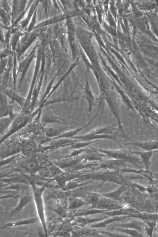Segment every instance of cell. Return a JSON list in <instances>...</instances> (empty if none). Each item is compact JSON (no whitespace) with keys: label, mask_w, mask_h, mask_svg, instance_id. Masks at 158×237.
<instances>
[{"label":"cell","mask_w":158,"mask_h":237,"mask_svg":"<svg viewBox=\"0 0 158 237\" xmlns=\"http://www.w3.org/2000/svg\"><path fill=\"white\" fill-rule=\"evenodd\" d=\"M34 200L33 195H32L29 194H26L22 196L20 198L17 206L11 210L10 212L9 216L11 217L15 215H18L19 218L20 217V212L22 210L26 205Z\"/></svg>","instance_id":"cell-14"},{"label":"cell","mask_w":158,"mask_h":237,"mask_svg":"<svg viewBox=\"0 0 158 237\" xmlns=\"http://www.w3.org/2000/svg\"><path fill=\"white\" fill-rule=\"evenodd\" d=\"M14 135L15 136L1 144L2 146L1 147L0 151V160L21 153V137L16 134Z\"/></svg>","instance_id":"cell-4"},{"label":"cell","mask_w":158,"mask_h":237,"mask_svg":"<svg viewBox=\"0 0 158 237\" xmlns=\"http://www.w3.org/2000/svg\"><path fill=\"white\" fill-rule=\"evenodd\" d=\"M40 220L39 217L26 219L17 221L9 222L5 224L2 227L3 230L7 228L22 225L32 224L36 223Z\"/></svg>","instance_id":"cell-21"},{"label":"cell","mask_w":158,"mask_h":237,"mask_svg":"<svg viewBox=\"0 0 158 237\" xmlns=\"http://www.w3.org/2000/svg\"><path fill=\"white\" fill-rule=\"evenodd\" d=\"M118 138V136L117 135L104 134L92 135L87 133L82 135L77 136L73 138L85 141L99 140L100 139H103L111 140L115 141L119 147H121V145L119 142Z\"/></svg>","instance_id":"cell-10"},{"label":"cell","mask_w":158,"mask_h":237,"mask_svg":"<svg viewBox=\"0 0 158 237\" xmlns=\"http://www.w3.org/2000/svg\"><path fill=\"white\" fill-rule=\"evenodd\" d=\"M31 114L21 110L18 114L6 133L0 138V144L27 125L31 119L33 118Z\"/></svg>","instance_id":"cell-3"},{"label":"cell","mask_w":158,"mask_h":237,"mask_svg":"<svg viewBox=\"0 0 158 237\" xmlns=\"http://www.w3.org/2000/svg\"><path fill=\"white\" fill-rule=\"evenodd\" d=\"M98 113L99 112H98V113L90 121L84 126L81 127V128H77L76 129L63 132L58 136L51 139V141L61 138H73L77 136L79 133L89 126L91 124L93 121L98 116Z\"/></svg>","instance_id":"cell-17"},{"label":"cell","mask_w":158,"mask_h":237,"mask_svg":"<svg viewBox=\"0 0 158 237\" xmlns=\"http://www.w3.org/2000/svg\"><path fill=\"white\" fill-rule=\"evenodd\" d=\"M39 146L31 134L28 137L21 138V153L23 156L37 153Z\"/></svg>","instance_id":"cell-8"},{"label":"cell","mask_w":158,"mask_h":237,"mask_svg":"<svg viewBox=\"0 0 158 237\" xmlns=\"http://www.w3.org/2000/svg\"><path fill=\"white\" fill-rule=\"evenodd\" d=\"M27 178L30 185L33 184L39 187H44L50 189L59 188L57 185H54L52 182L55 180L53 178H44L38 174L24 173Z\"/></svg>","instance_id":"cell-7"},{"label":"cell","mask_w":158,"mask_h":237,"mask_svg":"<svg viewBox=\"0 0 158 237\" xmlns=\"http://www.w3.org/2000/svg\"><path fill=\"white\" fill-rule=\"evenodd\" d=\"M18 113H15L11 115L0 118V138L3 136L9 129Z\"/></svg>","instance_id":"cell-19"},{"label":"cell","mask_w":158,"mask_h":237,"mask_svg":"<svg viewBox=\"0 0 158 237\" xmlns=\"http://www.w3.org/2000/svg\"><path fill=\"white\" fill-rule=\"evenodd\" d=\"M91 181L82 183H79L76 181H70L67 182L64 187L61 190H72L80 186L83 185L87 184L88 182H90Z\"/></svg>","instance_id":"cell-31"},{"label":"cell","mask_w":158,"mask_h":237,"mask_svg":"<svg viewBox=\"0 0 158 237\" xmlns=\"http://www.w3.org/2000/svg\"><path fill=\"white\" fill-rule=\"evenodd\" d=\"M30 184L23 183L5 185L1 183V190H12L20 192L27 187Z\"/></svg>","instance_id":"cell-26"},{"label":"cell","mask_w":158,"mask_h":237,"mask_svg":"<svg viewBox=\"0 0 158 237\" xmlns=\"http://www.w3.org/2000/svg\"><path fill=\"white\" fill-rule=\"evenodd\" d=\"M117 230L132 236H141V234L136 230L127 228L117 229Z\"/></svg>","instance_id":"cell-35"},{"label":"cell","mask_w":158,"mask_h":237,"mask_svg":"<svg viewBox=\"0 0 158 237\" xmlns=\"http://www.w3.org/2000/svg\"><path fill=\"white\" fill-rule=\"evenodd\" d=\"M68 198V208L74 210L81 207L87 203V202L80 198L74 196L70 197Z\"/></svg>","instance_id":"cell-25"},{"label":"cell","mask_w":158,"mask_h":237,"mask_svg":"<svg viewBox=\"0 0 158 237\" xmlns=\"http://www.w3.org/2000/svg\"><path fill=\"white\" fill-rule=\"evenodd\" d=\"M33 196L38 217L44 229L45 237H48V233L45 219L44 206L43 198V194L46 187H39L31 184Z\"/></svg>","instance_id":"cell-2"},{"label":"cell","mask_w":158,"mask_h":237,"mask_svg":"<svg viewBox=\"0 0 158 237\" xmlns=\"http://www.w3.org/2000/svg\"><path fill=\"white\" fill-rule=\"evenodd\" d=\"M45 136L48 138L52 139L56 137L62 133V129L45 127L43 128Z\"/></svg>","instance_id":"cell-27"},{"label":"cell","mask_w":158,"mask_h":237,"mask_svg":"<svg viewBox=\"0 0 158 237\" xmlns=\"http://www.w3.org/2000/svg\"><path fill=\"white\" fill-rule=\"evenodd\" d=\"M47 208L52 210L60 217L63 218H68L69 214L65 207L59 203H56L52 206L48 207Z\"/></svg>","instance_id":"cell-24"},{"label":"cell","mask_w":158,"mask_h":237,"mask_svg":"<svg viewBox=\"0 0 158 237\" xmlns=\"http://www.w3.org/2000/svg\"><path fill=\"white\" fill-rule=\"evenodd\" d=\"M48 166L51 170L52 178L54 180L63 173L65 172L60 168L54 165L51 161Z\"/></svg>","instance_id":"cell-29"},{"label":"cell","mask_w":158,"mask_h":237,"mask_svg":"<svg viewBox=\"0 0 158 237\" xmlns=\"http://www.w3.org/2000/svg\"><path fill=\"white\" fill-rule=\"evenodd\" d=\"M125 145H131L141 148L146 151H154L158 149V141L133 142Z\"/></svg>","instance_id":"cell-18"},{"label":"cell","mask_w":158,"mask_h":237,"mask_svg":"<svg viewBox=\"0 0 158 237\" xmlns=\"http://www.w3.org/2000/svg\"><path fill=\"white\" fill-rule=\"evenodd\" d=\"M96 150L105 154L106 157L111 159L123 160L127 163L133 164L135 161L132 151L120 149L115 150H106L94 148Z\"/></svg>","instance_id":"cell-6"},{"label":"cell","mask_w":158,"mask_h":237,"mask_svg":"<svg viewBox=\"0 0 158 237\" xmlns=\"http://www.w3.org/2000/svg\"><path fill=\"white\" fill-rule=\"evenodd\" d=\"M38 173L39 175L44 178H52L51 170L48 165L41 167Z\"/></svg>","instance_id":"cell-32"},{"label":"cell","mask_w":158,"mask_h":237,"mask_svg":"<svg viewBox=\"0 0 158 237\" xmlns=\"http://www.w3.org/2000/svg\"><path fill=\"white\" fill-rule=\"evenodd\" d=\"M50 235L54 237H70L72 235V234L71 232L63 230H58L51 232Z\"/></svg>","instance_id":"cell-36"},{"label":"cell","mask_w":158,"mask_h":237,"mask_svg":"<svg viewBox=\"0 0 158 237\" xmlns=\"http://www.w3.org/2000/svg\"><path fill=\"white\" fill-rule=\"evenodd\" d=\"M127 163L123 160L111 159L100 161L99 169L118 171Z\"/></svg>","instance_id":"cell-13"},{"label":"cell","mask_w":158,"mask_h":237,"mask_svg":"<svg viewBox=\"0 0 158 237\" xmlns=\"http://www.w3.org/2000/svg\"><path fill=\"white\" fill-rule=\"evenodd\" d=\"M2 193H6V195L1 196L0 199H6L10 198H17L20 195V192L12 190H1Z\"/></svg>","instance_id":"cell-33"},{"label":"cell","mask_w":158,"mask_h":237,"mask_svg":"<svg viewBox=\"0 0 158 237\" xmlns=\"http://www.w3.org/2000/svg\"><path fill=\"white\" fill-rule=\"evenodd\" d=\"M18 165L24 173L36 174L43 166L38 153L23 156L20 154L13 162Z\"/></svg>","instance_id":"cell-1"},{"label":"cell","mask_w":158,"mask_h":237,"mask_svg":"<svg viewBox=\"0 0 158 237\" xmlns=\"http://www.w3.org/2000/svg\"><path fill=\"white\" fill-rule=\"evenodd\" d=\"M140 224L139 222H137L136 221H132L129 223L118 225V226L123 227V228L132 229L138 230L137 229L139 230L137 227L140 228Z\"/></svg>","instance_id":"cell-34"},{"label":"cell","mask_w":158,"mask_h":237,"mask_svg":"<svg viewBox=\"0 0 158 237\" xmlns=\"http://www.w3.org/2000/svg\"><path fill=\"white\" fill-rule=\"evenodd\" d=\"M0 181L1 183L5 185L17 183L30 184L24 173L19 172H14L6 177L0 178Z\"/></svg>","instance_id":"cell-11"},{"label":"cell","mask_w":158,"mask_h":237,"mask_svg":"<svg viewBox=\"0 0 158 237\" xmlns=\"http://www.w3.org/2000/svg\"><path fill=\"white\" fill-rule=\"evenodd\" d=\"M15 102H8L7 97L0 93V118L11 115L15 113Z\"/></svg>","instance_id":"cell-9"},{"label":"cell","mask_w":158,"mask_h":237,"mask_svg":"<svg viewBox=\"0 0 158 237\" xmlns=\"http://www.w3.org/2000/svg\"><path fill=\"white\" fill-rule=\"evenodd\" d=\"M99 141V140L87 141H80L73 143L69 147L70 148L74 149L82 148L86 146H88L89 144Z\"/></svg>","instance_id":"cell-30"},{"label":"cell","mask_w":158,"mask_h":237,"mask_svg":"<svg viewBox=\"0 0 158 237\" xmlns=\"http://www.w3.org/2000/svg\"><path fill=\"white\" fill-rule=\"evenodd\" d=\"M9 59L8 65L4 73L0 75V86L7 88L8 83L10 78L11 70L12 67V60Z\"/></svg>","instance_id":"cell-22"},{"label":"cell","mask_w":158,"mask_h":237,"mask_svg":"<svg viewBox=\"0 0 158 237\" xmlns=\"http://www.w3.org/2000/svg\"><path fill=\"white\" fill-rule=\"evenodd\" d=\"M114 124L105 127H102L95 128L88 133L92 135L104 134L117 135V132L116 130V128L114 127Z\"/></svg>","instance_id":"cell-20"},{"label":"cell","mask_w":158,"mask_h":237,"mask_svg":"<svg viewBox=\"0 0 158 237\" xmlns=\"http://www.w3.org/2000/svg\"><path fill=\"white\" fill-rule=\"evenodd\" d=\"M154 151H132L133 154L139 155L141 160L144 164L146 168L147 172L148 170V168L150 165V160L153 153Z\"/></svg>","instance_id":"cell-23"},{"label":"cell","mask_w":158,"mask_h":237,"mask_svg":"<svg viewBox=\"0 0 158 237\" xmlns=\"http://www.w3.org/2000/svg\"><path fill=\"white\" fill-rule=\"evenodd\" d=\"M83 94V95L81 98H84L86 100L89 107L88 112H90L93 106H96L94 96L90 88L87 75H86L85 81Z\"/></svg>","instance_id":"cell-15"},{"label":"cell","mask_w":158,"mask_h":237,"mask_svg":"<svg viewBox=\"0 0 158 237\" xmlns=\"http://www.w3.org/2000/svg\"><path fill=\"white\" fill-rule=\"evenodd\" d=\"M86 153L74 156L63 157L52 162L65 172H72L73 169L85 158Z\"/></svg>","instance_id":"cell-5"},{"label":"cell","mask_w":158,"mask_h":237,"mask_svg":"<svg viewBox=\"0 0 158 237\" xmlns=\"http://www.w3.org/2000/svg\"><path fill=\"white\" fill-rule=\"evenodd\" d=\"M0 93L5 95L11 99L12 101L17 103L22 108L24 105L26 101V98H24L18 94L13 88L9 89L0 86Z\"/></svg>","instance_id":"cell-12"},{"label":"cell","mask_w":158,"mask_h":237,"mask_svg":"<svg viewBox=\"0 0 158 237\" xmlns=\"http://www.w3.org/2000/svg\"><path fill=\"white\" fill-rule=\"evenodd\" d=\"M125 188L124 186H122L116 190L110 193L104 194L103 195L106 197L118 200H120L122 194L125 191Z\"/></svg>","instance_id":"cell-28"},{"label":"cell","mask_w":158,"mask_h":237,"mask_svg":"<svg viewBox=\"0 0 158 237\" xmlns=\"http://www.w3.org/2000/svg\"><path fill=\"white\" fill-rule=\"evenodd\" d=\"M40 121L44 125L57 123L63 125H67V122L64 119L54 115L51 111H48L41 114L40 119Z\"/></svg>","instance_id":"cell-16"},{"label":"cell","mask_w":158,"mask_h":237,"mask_svg":"<svg viewBox=\"0 0 158 237\" xmlns=\"http://www.w3.org/2000/svg\"><path fill=\"white\" fill-rule=\"evenodd\" d=\"M145 226L146 230L147 231V233L149 235L151 236V235H152L153 229L152 227H148V226Z\"/></svg>","instance_id":"cell-37"}]
</instances>
